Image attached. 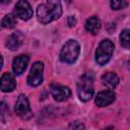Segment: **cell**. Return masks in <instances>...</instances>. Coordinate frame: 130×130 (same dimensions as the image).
<instances>
[{
  "mask_svg": "<svg viewBox=\"0 0 130 130\" xmlns=\"http://www.w3.org/2000/svg\"><path fill=\"white\" fill-rule=\"evenodd\" d=\"M61 14V0H45L37 8L38 20L43 24H47L54 20L59 19Z\"/></svg>",
  "mask_w": 130,
  "mask_h": 130,
  "instance_id": "cell-1",
  "label": "cell"
},
{
  "mask_svg": "<svg viewBox=\"0 0 130 130\" xmlns=\"http://www.w3.org/2000/svg\"><path fill=\"white\" fill-rule=\"evenodd\" d=\"M94 93L93 75L90 72L83 74L77 81V94L80 101L88 102Z\"/></svg>",
  "mask_w": 130,
  "mask_h": 130,
  "instance_id": "cell-2",
  "label": "cell"
},
{
  "mask_svg": "<svg viewBox=\"0 0 130 130\" xmlns=\"http://www.w3.org/2000/svg\"><path fill=\"white\" fill-rule=\"evenodd\" d=\"M80 53V46L79 43L76 40H68L64 46L62 47L60 54H59V58L60 61L66 64H73Z\"/></svg>",
  "mask_w": 130,
  "mask_h": 130,
  "instance_id": "cell-3",
  "label": "cell"
},
{
  "mask_svg": "<svg viewBox=\"0 0 130 130\" xmlns=\"http://www.w3.org/2000/svg\"><path fill=\"white\" fill-rule=\"evenodd\" d=\"M113 53H114V44H113V42L109 39L103 40L99 44V46L95 50L94 60L100 66H104L110 61Z\"/></svg>",
  "mask_w": 130,
  "mask_h": 130,
  "instance_id": "cell-4",
  "label": "cell"
},
{
  "mask_svg": "<svg viewBox=\"0 0 130 130\" xmlns=\"http://www.w3.org/2000/svg\"><path fill=\"white\" fill-rule=\"evenodd\" d=\"M43 73H44V64L41 61H36L29 71V74L26 78L27 84L32 87L39 86L43 82Z\"/></svg>",
  "mask_w": 130,
  "mask_h": 130,
  "instance_id": "cell-5",
  "label": "cell"
},
{
  "mask_svg": "<svg viewBox=\"0 0 130 130\" xmlns=\"http://www.w3.org/2000/svg\"><path fill=\"white\" fill-rule=\"evenodd\" d=\"M15 113L22 120H29L32 117V112L30 110L29 102L24 94H19L15 103Z\"/></svg>",
  "mask_w": 130,
  "mask_h": 130,
  "instance_id": "cell-6",
  "label": "cell"
},
{
  "mask_svg": "<svg viewBox=\"0 0 130 130\" xmlns=\"http://www.w3.org/2000/svg\"><path fill=\"white\" fill-rule=\"evenodd\" d=\"M15 14L22 20H28L32 17V9L27 0H19L15 4Z\"/></svg>",
  "mask_w": 130,
  "mask_h": 130,
  "instance_id": "cell-7",
  "label": "cell"
},
{
  "mask_svg": "<svg viewBox=\"0 0 130 130\" xmlns=\"http://www.w3.org/2000/svg\"><path fill=\"white\" fill-rule=\"evenodd\" d=\"M51 94L57 102H65L71 96V89L68 86L61 84L51 85Z\"/></svg>",
  "mask_w": 130,
  "mask_h": 130,
  "instance_id": "cell-8",
  "label": "cell"
},
{
  "mask_svg": "<svg viewBox=\"0 0 130 130\" xmlns=\"http://www.w3.org/2000/svg\"><path fill=\"white\" fill-rule=\"evenodd\" d=\"M115 100H116V93L114 92V90L106 89V90L98 92L94 99V103L98 107L102 108V107H107L111 105L112 103H114Z\"/></svg>",
  "mask_w": 130,
  "mask_h": 130,
  "instance_id": "cell-9",
  "label": "cell"
},
{
  "mask_svg": "<svg viewBox=\"0 0 130 130\" xmlns=\"http://www.w3.org/2000/svg\"><path fill=\"white\" fill-rule=\"evenodd\" d=\"M28 61H29V57L26 54H21V55L16 56L13 59V62H12V71H13V73L15 75H21L24 72V70L26 69Z\"/></svg>",
  "mask_w": 130,
  "mask_h": 130,
  "instance_id": "cell-10",
  "label": "cell"
},
{
  "mask_svg": "<svg viewBox=\"0 0 130 130\" xmlns=\"http://www.w3.org/2000/svg\"><path fill=\"white\" fill-rule=\"evenodd\" d=\"M0 84H1V90L3 92H10L15 88L16 81L14 79V76L11 73L5 72L1 76Z\"/></svg>",
  "mask_w": 130,
  "mask_h": 130,
  "instance_id": "cell-11",
  "label": "cell"
},
{
  "mask_svg": "<svg viewBox=\"0 0 130 130\" xmlns=\"http://www.w3.org/2000/svg\"><path fill=\"white\" fill-rule=\"evenodd\" d=\"M22 43H23V35L20 31H15L7 38L5 45L9 50L15 51L22 45Z\"/></svg>",
  "mask_w": 130,
  "mask_h": 130,
  "instance_id": "cell-12",
  "label": "cell"
},
{
  "mask_svg": "<svg viewBox=\"0 0 130 130\" xmlns=\"http://www.w3.org/2000/svg\"><path fill=\"white\" fill-rule=\"evenodd\" d=\"M102 83L109 89H114L119 83V77L115 72H106L101 76Z\"/></svg>",
  "mask_w": 130,
  "mask_h": 130,
  "instance_id": "cell-13",
  "label": "cell"
},
{
  "mask_svg": "<svg viewBox=\"0 0 130 130\" xmlns=\"http://www.w3.org/2000/svg\"><path fill=\"white\" fill-rule=\"evenodd\" d=\"M84 27L88 32H90L92 35H96L102 27L101 19L98 16H90L89 18L86 19Z\"/></svg>",
  "mask_w": 130,
  "mask_h": 130,
  "instance_id": "cell-14",
  "label": "cell"
},
{
  "mask_svg": "<svg viewBox=\"0 0 130 130\" xmlns=\"http://www.w3.org/2000/svg\"><path fill=\"white\" fill-rule=\"evenodd\" d=\"M15 24H16V14L13 13L6 14L1 20V25L4 28H13Z\"/></svg>",
  "mask_w": 130,
  "mask_h": 130,
  "instance_id": "cell-15",
  "label": "cell"
},
{
  "mask_svg": "<svg viewBox=\"0 0 130 130\" xmlns=\"http://www.w3.org/2000/svg\"><path fill=\"white\" fill-rule=\"evenodd\" d=\"M120 45L126 49L130 50V28H125L120 34Z\"/></svg>",
  "mask_w": 130,
  "mask_h": 130,
  "instance_id": "cell-16",
  "label": "cell"
},
{
  "mask_svg": "<svg viewBox=\"0 0 130 130\" xmlns=\"http://www.w3.org/2000/svg\"><path fill=\"white\" fill-rule=\"evenodd\" d=\"M110 5L113 10H120L127 5V0H110Z\"/></svg>",
  "mask_w": 130,
  "mask_h": 130,
  "instance_id": "cell-17",
  "label": "cell"
},
{
  "mask_svg": "<svg viewBox=\"0 0 130 130\" xmlns=\"http://www.w3.org/2000/svg\"><path fill=\"white\" fill-rule=\"evenodd\" d=\"M69 129H84V125L83 124H81L80 122H72L70 125H69V127H68Z\"/></svg>",
  "mask_w": 130,
  "mask_h": 130,
  "instance_id": "cell-18",
  "label": "cell"
},
{
  "mask_svg": "<svg viewBox=\"0 0 130 130\" xmlns=\"http://www.w3.org/2000/svg\"><path fill=\"white\" fill-rule=\"evenodd\" d=\"M67 23H68L69 26H74L76 24V18L72 15H69L67 17Z\"/></svg>",
  "mask_w": 130,
  "mask_h": 130,
  "instance_id": "cell-19",
  "label": "cell"
},
{
  "mask_svg": "<svg viewBox=\"0 0 130 130\" xmlns=\"http://www.w3.org/2000/svg\"><path fill=\"white\" fill-rule=\"evenodd\" d=\"M10 0H1V3L2 4H6V3H8Z\"/></svg>",
  "mask_w": 130,
  "mask_h": 130,
  "instance_id": "cell-20",
  "label": "cell"
}]
</instances>
